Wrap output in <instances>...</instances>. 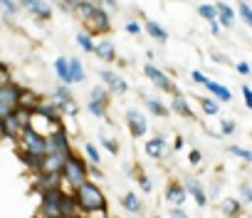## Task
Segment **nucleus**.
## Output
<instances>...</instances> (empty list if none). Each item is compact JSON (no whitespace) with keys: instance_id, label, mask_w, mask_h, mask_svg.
<instances>
[{"instance_id":"obj_1","label":"nucleus","mask_w":252,"mask_h":218,"mask_svg":"<svg viewBox=\"0 0 252 218\" xmlns=\"http://www.w3.org/2000/svg\"><path fill=\"white\" fill-rule=\"evenodd\" d=\"M74 201H77V211L82 213H106V198H104V191L94 183V181H87L82 183L79 188L72 191Z\"/></svg>"},{"instance_id":"obj_2","label":"nucleus","mask_w":252,"mask_h":218,"mask_svg":"<svg viewBox=\"0 0 252 218\" xmlns=\"http://www.w3.org/2000/svg\"><path fill=\"white\" fill-rule=\"evenodd\" d=\"M62 181H64V186H69L72 191L79 188L82 183H87V181H89V176H87V164H84L79 156L72 154V156L64 161V166H62Z\"/></svg>"},{"instance_id":"obj_3","label":"nucleus","mask_w":252,"mask_h":218,"mask_svg":"<svg viewBox=\"0 0 252 218\" xmlns=\"http://www.w3.org/2000/svg\"><path fill=\"white\" fill-rule=\"evenodd\" d=\"M18 139H20V154H28V156H37V159H42L45 154H47V142H45V137H40V134H35L32 129H23L20 134H18Z\"/></svg>"},{"instance_id":"obj_4","label":"nucleus","mask_w":252,"mask_h":218,"mask_svg":"<svg viewBox=\"0 0 252 218\" xmlns=\"http://www.w3.org/2000/svg\"><path fill=\"white\" fill-rule=\"evenodd\" d=\"M45 142H47V154H45V156H64V159L72 156V144H69L67 129H64L62 124H60Z\"/></svg>"},{"instance_id":"obj_5","label":"nucleus","mask_w":252,"mask_h":218,"mask_svg":"<svg viewBox=\"0 0 252 218\" xmlns=\"http://www.w3.org/2000/svg\"><path fill=\"white\" fill-rule=\"evenodd\" d=\"M84 25H87V35L89 37L92 35H106L111 30V15L106 10H101V5L96 3L94 10H92V15L84 20Z\"/></svg>"},{"instance_id":"obj_6","label":"nucleus","mask_w":252,"mask_h":218,"mask_svg":"<svg viewBox=\"0 0 252 218\" xmlns=\"http://www.w3.org/2000/svg\"><path fill=\"white\" fill-rule=\"evenodd\" d=\"M18 92L20 87L18 84H5V87H0V122L8 119L15 109H18Z\"/></svg>"},{"instance_id":"obj_7","label":"nucleus","mask_w":252,"mask_h":218,"mask_svg":"<svg viewBox=\"0 0 252 218\" xmlns=\"http://www.w3.org/2000/svg\"><path fill=\"white\" fill-rule=\"evenodd\" d=\"M144 74H146V77L154 82V87H158L161 92H168V94H173V92H176V84L171 82V77H168L163 70H158L154 62H149V65L144 67Z\"/></svg>"},{"instance_id":"obj_8","label":"nucleus","mask_w":252,"mask_h":218,"mask_svg":"<svg viewBox=\"0 0 252 218\" xmlns=\"http://www.w3.org/2000/svg\"><path fill=\"white\" fill-rule=\"evenodd\" d=\"M126 127H129L134 139H141L149 132V119L141 112H136V109H129V112H126Z\"/></svg>"},{"instance_id":"obj_9","label":"nucleus","mask_w":252,"mask_h":218,"mask_svg":"<svg viewBox=\"0 0 252 218\" xmlns=\"http://www.w3.org/2000/svg\"><path fill=\"white\" fill-rule=\"evenodd\" d=\"M168 154H171V149H168L163 137H151L146 142V156H151L156 161H163V159H168Z\"/></svg>"},{"instance_id":"obj_10","label":"nucleus","mask_w":252,"mask_h":218,"mask_svg":"<svg viewBox=\"0 0 252 218\" xmlns=\"http://www.w3.org/2000/svg\"><path fill=\"white\" fill-rule=\"evenodd\" d=\"M35 188L42 193V191H60L64 186L62 181V174H35Z\"/></svg>"},{"instance_id":"obj_11","label":"nucleus","mask_w":252,"mask_h":218,"mask_svg":"<svg viewBox=\"0 0 252 218\" xmlns=\"http://www.w3.org/2000/svg\"><path fill=\"white\" fill-rule=\"evenodd\" d=\"M183 188H186V193L188 196H193V201L200 206V208H205L208 203H210V198H208V193H205V188H203V183L198 181V179H186V183H183Z\"/></svg>"},{"instance_id":"obj_12","label":"nucleus","mask_w":252,"mask_h":218,"mask_svg":"<svg viewBox=\"0 0 252 218\" xmlns=\"http://www.w3.org/2000/svg\"><path fill=\"white\" fill-rule=\"evenodd\" d=\"M186 198H188V193H186L183 183H178V181H171V183L166 186V201L171 203V208H183Z\"/></svg>"},{"instance_id":"obj_13","label":"nucleus","mask_w":252,"mask_h":218,"mask_svg":"<svg viewBox=\"0 0 252 218\" xmlns=\"http://www.w3.org/2000/svg\"><path fill=\"white\" fill-rule=\"evenodd\" d=\"M94 55L101 60V62H116L119 57H116V47H114V42L109 40V37H101L99 42H94Z\"/></svg>"},{"instance_id":"obj_14","label":"nucleus","mask_w":252,"mask_h":218,"mask_svg":"<svg viewBox=\"0 0 252 218\" xmlns=\"http://www.w3.org/2000/svg\"><path fill=\"white\" fill-rule=\"evenodd\" d=\"M40 102H42L40 94H35L32 89H23V87H20V92H18V109H25V112H35Z\"/></svg>"},{"instance_id":"obj_15","label":"nucleus","mask_w":252,"mask_h":218,"mask_svg":"<svg viewBox=\"0 0 252 218\" xmlns=\"http://www.w3.org/2000/svg\"><path fill=\"white\" fill-rule=\"evenodd\" d=\"M215 13H218L215 23H218L220 28L230 30V28L235 25V10H232V8H230L227 3H215Z\"/></svg>"},{"instance_id":"obj_16","label":"nucleus","mask_w":252,"mask_h":218,"mask_svg":"<svg viewBox=\"0 0 252 218\" xmlns=\"http://www.w3.org/2000/svg\"><path fill=\"white\" fill-rule=\"evenodd\" d=\"M203 87H205V89H208V92L213 94V99H215L218 104H220V102H230V99H232V92H230V89H227L225 84L215 82V79H208V82H205Z\"/></svg>"},{"instance_id":"obj_17","label":"nucleus","mask_w":252,"mask_h":218,"mask_svg":"<svg viewBox=\"0 0 252 218\" xmlns=\"http://www.w3.org/2000/svg\"><path fill=\"white\" fill-rule=\"evenodd\" d=\"M220 213H222L225 218H240V216H242V203H240L235 196H225V198L220 201Z\"/></svg>"},{"instance_id":"obj_18","label":"nucleus","mask_w":252,"mask_h":218,"mask_svg":"<svg viewBox=\"0 0 252 218\" xmlns=\"http://www.w3.org/2000/svg\"><path fill=\"white\" fill-rule=\"evenodd\" d=\"M171 97H173V99H171V109H173V112L181 114V117H186V119H193V109H190L188 99H186L181 92H173Z\"/></svg>"},{"instance_id":"obj_19","label":"nucleus","mask_w":252,"mask_h":218,"mask_svg":"<svg viewBox=\"0 0 252 218\" xmlns=\"http://www.w3.org/2000/svg\"><path fill=\"white\" fill-rule=\"evenodd\" d=\"M18 5L25 8V10H30L37 20H50L52 18V8L47 3H18Z\"/></svg>"},{"instance_id":"obj_20","label":"nucleus","mask_w":252,"mask_h":218,"mask_svg":"<svg viewBox=\"0 0 252 218\" xmlns=\"http://www.w3.org/2000/svg\"><path fill=\"white\" fill-rule=\"evenodd\" d=\"M57 206H60L62 218H67V216H77V213H79V211H77V201H74V196H72V193H67V191H62V196H60Z\"/></svg>"},{"instance_id":"obj_21","label":"nucleus","mask_w":252,"mask_h":218,"mask_svg":"<svg viewBox=\"0 0 252 218\" xmlns=\"http://www.w3.org/2000/svg\"><path fill=\"white\" fill-rule=\"evenodd\" d=\"M35 114L47 119V122H60V112H57V104L55 102H40L37 109H35Z\"/></svg>"},{"instance_id":"obj_22","label":"nucleus","mask_w":252,"mask_h":218,"mask_svg":"<svg viewBox=\"0 0 252 218\" xmlns=\"http://www.w3.org/2000/svg\"><path fill=\"white\" fill-rule=\"evenodd\" d=\"M141 28H144V33H146L149 37H154V40H156V42H161V45L168 40V33H166V30H163L158 23H154V20H146Z\"/></svg>"},{"instance_id":"obj_23","label":"nucleus","mask_w":252,"mask_h":218,"mask_svg":"<svg viewBox=\"0 0 252 218\" xmlns=\"http://www.w3.org/2000/svg\"><path fill=\"white\" fill-rule=\"evenodd\" d=\"M144 104H146V109H149L154 117H168V112H171V109L158 97H144Z\"/></svg>"},{"instance_id":"obj_24","label":"nucleus","mask_w":252,"mask_h":218,"mask_svg":"<svg viewBox=\"0 0 252 218\" xmlns=\"http://www.w3.org/2000/svg\"><path fill=\"white\" fill-rule=\"evenodd\" d=\"M121 206L129 211V213H141V211H144V203H141V198H139L134 191H126V193L121 196Z\"/></svg>"},{"instance_id":"obj_25","label":"nucleus","mask_w":252,"mask_h":218,"mask_svg":"<svg viewBox=\"0 0 252 218\" xmlns=\"http://www.w3.org/2000/svg\"><path fill=\"white\" fill-rule=\"evenodd\" d=\"M67 65H69V82H84L87 79V72H84V65H82L79 57H69Z\"/></svg>"},{"instance_id":"obj_26","label":"nucleus","mask_w":252,"mask_h":218,"mask_svg":"<svg viewBox=\"0 0 252 218\" xmlns=\"http://www.w3.org/2000/svg\"><path fill=\"white\" fill-rule=\"evenodd\" d=\"M0 132H3V137H8V139H18V134H20V124H18L15 114H10L8 119L0 122Z\"/></svg>"},{"instance_id":"obj_27","label":"nucleus","mask_w":252,"mask_h":218,"mask_svg":"<svg viewBox=\"0 0 252 218\" xmlns=\"http://www.w3.org/2000/svg\"><path fill=\"white\" fill-rule=\"evenodd\" d=\"M55 102H60V104H64V107L77 104V102H74V94H72V89H69L67 84H57V87H55Z\"/></svg>"},{"instance_id":"obj_28","label":"nucleus","mask_w":252,"mask_h":218,"mask_svg":"<svg viewBox=\"0 0 252 218\" xmlns=\"http://www.w3.org/2000/svg\"><path fill=\"white\" fill-rule=\"evenodd\" d=\"M198 102H200V109H203L205 117H218L220 114V104L213 97H198Z\"/></svg>"},{"instance_id":"obj_29","label":"nucleus","mask_w":252,"mask_h":218,"mask_svg":"<svg viewBox=\"0 0 252 218\" xmlns=\"http://www.w3.org/2000/svg\"><path fill=\"white\" fill-rule=\"evenodd\" d=\"M55 72H57V77H60V82L62 84H72L69 82V65H67V57H57L55 60Z\"/></svg>"},{"instance_id":"obj_30","label":"nucleus","mask_w":252,"mask_h":218,"mask_svg":"<svg viewBox=\"0 0 252 218\" xmlns=\"http://www.w3.org/2000/svg\"><path fill=\"white\" fill-rule=\"evenodd\" d=\"M106 89H109V94H116V97H124L126 92H129V84H126V79H124V77H119V74H116V77L111 79V84H109Z\"/></svg>"},{"instance_id":"obj_31","label":"nucleus","mask_w":252,"mask_h":218,"mask_svg":"<svg viewBox=\"0 0 252 218\" xmlns=\"http://www.w3.org/2000/svg\"><path fill=\"white\" fill-rule=\"evenodd\" d=\"M136 183H139V188H141L144 193H154V181L149 179V174H146V171L136 169Z\"/></svg>"},{"instance_id":"obj_32","label":"nucleus","mask_w":252,"mask_h":218,"mask_svg":"<svg viewBox=\"0 0 252 218\" xmlns=\"http://www.w3.org/2000/svg\"><path fill=\"white\" fill-rule=\"evenodd\" d=\"M198 15H200L203 20H208V23H215V18H218L213 3H200V5H198Z\"/></svg>"},{"instance_id":"obj_33","label":"nucleus","mask_w":252,"mask_h":218,"mask_svg":"<svg viewBox=\"0 0 252 218\" xmlns=\"http://www.w3.org/2000/svg\"><path fill=\"white\" fill-rule=\"evenodd\" d=\"M84 154H87V159L92 161V166H99V164H101V151H99V146H94L92 142L84 144Z\"/></svg>"},{"instance_id":"obj_34","label":"nucleus","mask_w":252,"mask_h":218,"mask_svg":"<svg viewBox=\"0 0 252 218\" xmlns=\"http://www.w3.org/2000/svg\"><path fill=\"white\" fill-rule=\"evenodd\" d=\"M227 151H230L232 156H237V159H242L245 164H250V161H252V151H250V149H245V146H237V144H230V146H227Z\"/></svg>"},{"instance_id":"obj_35","label":"nucleus","mask_w":252,"mask_h":218,"mask_svg":"<svg viewBox=\"0 0 252 218\" xmlns=\"http://www.w3.org/2000/svg\"><path fill=\"white\" fill-rule=\"evenodd\" d=\"M15 119H18V124H20V132L23 129H30V122H32V112H25V109H15Z\"/></svg>"},{"instance_id":"obj_36","label":"nucleus","mask_w":252,"mask_h":218,"mask_svg":"<svg viewBox=\"0 0 252 218\" xmlns=\"http://www.w3.org/2000/svg\"><path fill=\"white\" fill-rule=\"evenodd\" d=\"M74 40H77V45H79V47H82L84 52H89V55H94V40H92V37H89L87 33H79V35H77Z\"/></svg>"},{"instance_id":"obj_37","label":"nucleus","mask_w":252,"mask_h":218,"mask_svg":"<svg viewBox=\"0 0 252 218\" xmlns=\"http://www.w3.org/2000/svg\"><path fill=\"white\" fill-rule=\"evenodd\" d=\"M109 99H111V94H109V89H106L104 84H99V87L92 89V102H104V104H109Z\"/></svg>"},{"instance_id":"obj_38","label":"nucleus","mask_w":252,"mask_h":218,"mask_svg":"<svg viewBox=\"0 0 252 218\" xmlns=\"http://www.w3.org/2000/svg\"><path fill=\"white\" fill-rule=\"evenodd\" d=\"M235 132H237V124H235L232 119H225V117H222V119H220V137H232Z\"/></svg>"},{"instance_id":"obj_39","label":"nucleus","mask_w":252,"mask_h":218,"mask_svg":"<svg viewBox=\"0 0 252 218\" xmlns=\"http://www.w3.org/2000/svg\"><path fill=\"white\" fill-rule=\"evenodd\" d=\"M99 142H101V146H104L109 154H119V142H116V139H111V137H106V134H99Z\"/></svg>"},{"instance_id":"obj_40","label":"nucleus","mask_w":252,"mask_h":218,"mask_svg":"<svg viewBox=\"0 0 252 218\" xmlns=\"http://www.w3.org/2000/svg\"><path fill=\"white\" fill-rule=\"evenodd\" d=\"M242 206L245 203H252V186H250V181H242L240 183V198H237Z\"/></svg>"},{"instance_id":"obj_41","label":"nucleus","mask_w":252,"mask_h":218,"mask_svg":"<svg viewBox=\"0 0 252 218\" xmlns=\"http://www.w3.org/2000/svg\"><path fill=\"white\" fill-rule=\"evenodd\" d=\"M106 107H109V104H104V102H92V99H89V112H92L96 119L106 117Z\"/></svg>"},{"instance_id":"obj_42","label":"nucleus","mask_w":252,"mask_h":218,"mask_svg":"<svg viewBox=\"0 0 252 218\" xmlns=\"http://www.w3.org/2000/svg\"><path fill=\"white\" fill-rule=\"evenodd\" d=\"M237 13H240V18H242V23L250 28L252 25V8L247 5V3H237Z\"/></svg>"},{"instance_id":"obj_43","label":"nucleus","mask_w":252,"mask_h":218,"mask_svg":"<svg viewBox=\"0 0 252 218\" xmlns=\"http://www.w3.org/2000/svg\"><path fill=\"white\" fill-rule=\"evenodd\" d=\"M94 5H96V3H74V13H79V15H82V20H87V18L92 15Z\"/></svg>"},{"instance_id":"obj_44","label":"nucleus","mask_w":252,"mask_h":218,"mask_svg":"<svg viewBox=\"0 0 252 218\" xmlns=\"http://www.w3.org/2000/svg\"><path fill=\"white\" fill-rule=\"evenodd\" d=\"M0 8H3V13H5V18L10 20V18H15L18 15V10H20V5L18 3H8V0H5V3H0Z\"/></svg>"},{"instance_id":"obj_45","label":"nucleus","mask_w":252,"mask_h":218,"mask_svg":"<svg viewBox=\"0 0 252 218\" xmlns=\"http://www.w3.org/2000/svg\"><path fill=\"white\" fill-rule=\"evenodd\" d=\"M126 33H129V35H134V37H139V35L144 33V28H141V23H136V20H129V23H126Z\"/></svg>"},{"instance_id":"obj_46","label":"nucleus","mask_w":252,"mask_h":218,"mask_svg":"<svg viewBox=\"0 0 252 218\" xmlns=\"http://www.w3.org/2000/svg\"><path fill=\"white\" fill-rule=\"evenodd\" d=\"M188 161H190L193 166H198V164L203 161V151H200V149H190V151H188Z\"/></svg>"},{"instance_id":"obj_47","label":"nucleus","mask_w":252,"mask_h":218,"mask_svg":"<svg viewBox=\"0 0 252 218\" xmlns=\"http://www.w3.org/2000/svg\"><path fill=\"white\" fill-rule=\"evenodd\" d=\"M13 79H10V72H8V67L0 62V87H5V84H10Z\"/></svg>"},{"instance_id":"obj_48","label":"nucleus","mask_w":252,"mask_h":218,"mask_svg":"<svg viewBox=\"0 0 252 218\" xmlns=\"http://www.w3.org/2000/svg\"><path fill=\"white\" fill-rule=\"evenodd\" d=\"M87 176L94 179V181H101V179H104V174H101L99 166H87Z\"/></svg>"},{"instance_id":"obj_49","label":"nucleus","mask_w":252,"mask_h":218,"mask_svg":"<svg viewBox=\"0 0 252 218\" xmlns=\"http://www.w3.org/2000/svg\"><path fill=\"white\" fill-rule=\"evenodd\" d=\"M99 77L104 79V87H109V84H111V79L116 77V72H114V70H101V72H99Z\"/></svg>"},{"instance_id":"obj_50","label":"nucleus","mask_w":252,"mask_h":218,"mask_svg":"<svg viewBox=\"0 0 252 218\" xmlns=\"http://www.w3.org/2000/svg\"><path fill=\"white\" fill-rule=\"evenodd\" d=\"M190 79H193L195 84H205V82H208V77H205L200 70H193V72H190Z\"/></svg>"},{"instance_id":"obj_51","label":"nucleus","mask_w":252,"mask_h":218,"mask_svg":"<svg viewBox=\"0 0 252 218\" xmlns=\"http://www.w3.org/2000/svg\"><path fill=\"white\" fill-rule=\"evenodd\" d=\"M242 97H245V107L250 109V107H252V89H250L247 84H242Z\"/></svg>"},{"instance_id":"obj_52","label":"nucleus","mask_w":252,"mask_h":218,"mask_svg":"<svg viewBox=\"0 0 252 218\" xmlns=\"http://www.w3.org/2000/svg\"><path fill=\"white\" fill-rule=\"evenodd\" d=\"M235 70H237L242 77H247V74H250V65H247V62H235Z\"/></svg>"},{"instance_id":"obj_53","label":"nucleus","mask_w":252,"mask_h":218,"mask_svg":"<svg viewBox=\"0 0 252 218\" xmlns=\"http://www.w3.org/2000/svg\"><path fill=\"white\" fill-rule=\"evenodd\" d=\"M168 218H188V213H186L183 208H171V213H168Z\"/></svg>"},{"instance_id":"obj_54","label":"nucleus","mask_w":252,"mask_h":218,"mask_svg":"<svg viewBox=\"0 0 252 218\" xmlns=\"http://www.w3.org/2000/svg\"><path fill=\"white\" fill-rule=\"evenodd\" d=\"M210 60H213V62H218V65H230V62H227L220 52H210Z\"/></svg>"},{"instance_id":"obj_55","label":"nucleus","mask_w":252,"mask_h":218,"mask_svg":"<svg viewBox=\"0 0 252 218\" xmlns=\"http://www.w3.org/2000/svg\"><path fill=\"white\" fill-rule=\"evenodd\" d=\"M99 5H101V10H106V13H109V10H114V13L119 10V3H111V0H109V3H99Z\"/></svg>"},{"instance_id":"obj_56","label":"nucleus","mask_w":252,"mask_h":218,"mask_svg":"<svg viewBox=\"0 0 252 218\" xmlns=\"http://www.w3.org/2000/svg\"><path fill=\"white\" fill-rule=\"evenodd\" d=\"M60 10L62 13H74V3H60Z\"/></svg>"},{"instance_id":"obj_57","label":"nucleus","mask_w":252,"mask_h":218,"mask_svg":"<svg viewBox=\"0 0 252 218\" xmlns=\"http://www.w3.org/2000/svg\"><path fill=\"white\" fill-rule=\"evenodd\" d=\"M210 33H213V37H215V35L220 33V25H218V23H210Z\"/></svg>"},{"instance_id":"obj_58","label":"nucleus","mask_w":252,"mask_h":218,"mask_svg":"<svg viewBox=\"0 0 252 218\" xmlns=\"http://www.w3.org/2000/svg\"><path fill=\"white\" fill-rule=\"evenodd\" d=\"M173 149H183V139H181V137H176V142H173Z\"/></svg>"},{"instance_id":"obj_59","label":"nucleus","mask_w":252,"mask_h":218,"mask_svg":"<svg viewBox=\"0 0 252 218\" xmlns=\"http://www.w3.org/2000/svg\"><path fill=\"white\" fill-rule=\"evenodd\" d=\"M67 218H84V216H79V213H77V216H67Z\"/></svg>"}]
</instances>
